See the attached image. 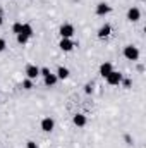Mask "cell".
I'll return each mask as SVG.
<instances>
[{
  "label": "cell",
  "instance_id": "cell-1",
  "mask_svg": "<svg viewBox=\"0 0 146 148\" xmlns=\"http://www.w3.org/2000/svg\"><path fill=\"white\" fill-rule=\"evenodd\" d=\"M122 53H124V57H126L127 60H132V62H136V60L139 59V48L134 47V45H126Z\"/></svg>",
  "mask_w": 146,
  "mask_h": 148
},
{
  "label": "cell",
  "instance_id": "cell-2",
  "mask_svg": "<svg viewBox=\"0 0 146 148\" xmlns=\"http://www.w3.org/2000/svg\"><path fill=\"white\" fill-rule=\"evenodd\" d=\"M74 33H76V29H74V26L71 23H64L60 28H59V35L60 38H72Z\"/></svg>",
  "mask_w": 146,
  "mask_h": 148
},
{
  "label": "cell",
  "instance_id": "cell-3",
  "mask_svg": "<svg viewBox=\"0 0 146 148\" xmlns=\"http://www.w3.org/2000/svg\"><path fill=\"white\" fill-rule=\"evenodd\" d=\"M40 127H41L43 133H52V131L55 129V121H53V117H43L41 122H40Z\"/></svg>",
  "mask_w": 146,
  "mask_h": 148
},
{
  "label": "cell",
  "instance_id": "cell-4",
  "mask_svg": "<svg viewBox=\"0 0 146 148\" xmlns=\"http://www.w3.org/2000/svg\"><path fill=\"white\" fill-rule=\"evenodd\" d=\"M122 77H124V74L122 73H119V71H112L105 79H107V83H108L110 86H119L120 81H122Z\"/></svg>",
  "mask_w": 146,
  "mask_h": 148
},
{
  "label": "cell",
  "instance_id": "cell-5",
  "mask_svg": "<svg viewBox=\"0 0 146 148\" xmlns=\"http://www.w3.org/2000/svg\"><path fill=\"white\" fill-rule=\"evenodd\" d=\"M24 74H26V77H28V79H33V81H35L38 76H40V67H38L36 64H28Z\"/></svg>",
  "mask_w": 146,
  "mask_h": 148
},
{
  "label": "cell",
  "instance_id": "cell-6",
  "mask_svg": "<svg viewBox=\"0 0 146 148\" xmlns=\"http://www.w3.org/2000/svg\"><path fill=\"white\" fill-rule=\"evenodd\" d=\"M141 19V10L138 7H129L127 9V21L131 23H138Z\"/></svg>",
  "mask_w": 146,
  "mask_h": 148
},
{
  "label": "cell",
  "instance_id": "cell-7",
  "mask_svg": "<svg viewBox=\"0 0 146 148\" xmlns=\"http://www.w3.org/2000/svg\"><path fill=\"white\" fill-rule=\"evenodd\" d=\"M95 12H96V16H107V14L112 12V7H110L107 2H100V3H96Z\"/></svg>",
  "mask_w": 146,
  "mask_h": 148
},
{
  "label": "cell",
  "instance_id": "cell-8",
  "mask_svg": "<svg viewBox=\"0 0 146 148\" xmlns=\"http://www.w3.org/2000/svg\"><path fill=\"white\" fill-rule=\"evenodd\" d=\"M59 47H60L62 52H72L74 47H76V43H74L71 38H62L60 43H59Z\"/></svg>",
  "mask_w": 146,
  "mask_h": 148
},
{
  "label": "cell",
  "instance_id": "cell-9",
  "mask_svg": "<svg viewBox=\"0 0 146 148\" xmlns=\"http://www.w3.org/2000/svg\"><path fill=\"white\" fill-rule=\"evenodd\" d=\"M72 122H74V126H77V127H84V126L88 124V117H86L84 114H74Z\"/></svg>",
  "mask_w": 146,
  "mask_h": 148
},
{
  "label": "cell",
  "instance_id": "cell-10",
  "mask_svg": "<svg viewBox=\"0 0 146 148\" xmlns=\"http://www.w3.org/2000/svg\"><path fill=\"white\" fill-rule=\"evenodd\" d=\"M110 33H112V26H110L108 23H105V24L96 31V36L100 38V40H105V38L110 36Z\"/></svg>",
  "mask_w": 146,
  "mask_h": 148
},
{
  "label": "cell",
  "instance_id": "cell-11",
  "mask_svg": "<svg viewBox=\"0 0 146 148\" xmlns=\"http://www.w3.org/2000/svg\"><path fill=\"white\" fill-rule=\"evenodd\" d=\"M113 71V66H112V62H103L102 66H100V76L102 77H107L110 73Z\"/></svg>",
  "mask_w": 146,
  "mask_h": 148
},
{
  "label": "cell",
  "instance_id": "cell-12",
  "mask_svg": "<svg viewBox=\"0 0 146 148\" xmlns=\"http://www.w3.org/2000/svg\"><path fill=\"white\" fill-rule=\"evenodd\" d=\"M55 76H57V79H67V77L71 76V71H69L65 66H59V69H57Z\"/></svg>",
  "mask_w": 146,
  "mask_h": 148
},
{
  "label": "cell",
  "instance_id": "cell-13",
  "mask_svg": "<svg viewBox=\"0 0 146 148\" xmlns=\"http://www.w3.org/2000/svg\"><path fill=\"white\" fill-rule=\"evenodd\" d=\"M19 35H24L26 38H31L35 35V29H33V26L31 24H28V23H24L23 24V28H21V33Z\"/></svg>",
  "mask_w": 146,
  "mask_h": 148
},
{
  "label": "cell",
  "instance_id": "cell-14",
  "mask_svg": "<svg viewBox=\"0 0 146 148\" xmlns=\"http://www.w3.org/2000/svg\"><path fill=\"white\" fill-rule=\"evenodd\" d=\"M43 81H45V86H50V88H52V86H55V84H57V81H59V79H57V76H55L53 73H50L48 76H45V77H43Z\"/></svg>",
  "mask_w": 146,
  "mask_h": 148
},
{
  "label": "cell",
  "instance_id": "cell-15",
  "mask_svg": "<svg viewBox=\"0 0 146 148\" xmlns=\"http://www.w3.org/2000/svg\"><path fill=\"white\" fill-rule=\"evenodd\" d=\"M23 88H24V90H33V88H35L33 79H28V77H26V79L23 81Z\"/></svg>",
  "mask_w": 146,
  "mask_h": 148
},
{
  "label": "cell",
  "instance_id": "cell-16",
  "mask_svg": "<svg viewBox=\"0 0 146 148\" xmlns=\"http://www.w3.org/2000/svg\"><path fill=\"white\" fill-rule=\"evenodd\" d=\"M120 84L126 88V90H129L131 86H132V79H129V77H122V81H120Z\"/></svg>",
  "mask_w": 146,
  "mask_h": 148
},
{
  "label": "cell",
  "instance_id": "cell-17",
  "mask_svg": "<svg viewBox=\"0 0 146 148\" xmlns=\"http://www.w3.org/2000/svg\"><path fill=\"white\" fill-rule=\"evenodd\" d=\"M93 91H95V84H93V83H86V84H84V93H86V95H91Z\"/></svg>",
  "mask_w": 146,
  "mask_h": 148
},
{
  "label": "cell",
  "instance_id": "cell-18",
  "mask_svg": "<svg viewBox=\"0 0 146 148\" xmlns=\"http://www.w3.org/2000/svg\"><path fill=\"white\" fill-rule=\"evenodd\" d=\"M21 28H23V23H14L12 24V33L14 35H19L21 33Z\"/></svg>",
  "mask_w": 146,
  "mask_h": 148
},
{
  "label": "cell",
  "instance_id": "cell-19",
  "mask_svg": "<svg viewBox=\"0 0 146 148\" xmlns=\"http://www.w3.org/2000/svg\"><path fill=\"white\" fill-rule=\"evenodd\" d=\"M16 38H17V43H19V45H26V43L29 41V38H26L24 35H16Z\"/></svg>",
  "mask_w": 146,
  "mask_h": 148
},
{
  "label": "cell",
  "instance_id": "cell-20",
  "mask_svg": "<svg viewBox=\"0 0 146 148\" xmlns=\"http://www.w3.org/2000/svg\"><path fill=\"white\" fill-rule=\"evenodd\" d=\"M50 73H52V71H50L48 67H41V69H40V76H43V77H45V76H48Z\"/></svg>",
  "mask_w": 146,
  "mask_h": 148
},
{
  "label": "cell",
  "instance_id": "cell-21",
  "mask_svg": "<svg viewBox=\"0 0 146 148\" xmlns=\"http://www.w3.org/2000/svg\"><path fill=\"white\" fill-rule=\"evenodd\" d=\"M5 48H7V43H5V40H3V38H0V53H2Z\"/></svg>",
  "mask_w": 146,
  "mask_h": 148
},
{
  "label": "cell",
  "instance_id": "cell-22",
  "mask_svg": "<svg viewBox=\"0 0 146 148\" xmlns=\"http://www.w3.org/2000/svg\"><path fill=\"white\" fill-rule=\"evenodd\" d=\"M26 148H40V147H38L36 143H35V141H31V140H29V141L26 143Z\"/></svg>",
  "mask_w": 146,
  "mask_h": 148
},
{
  "label": "cell",
  "instance_id": "cell-23",
  "mask_svg": "<svg viewBox=\"0 0 146 148\" xmlns=\"http://www.w3.org/2000/svg\"><path fill=\"white\" fill-rule=\"evenodd\" d=\"M124 138H126V143H127V145H132V140H131V136H129V134H126Z\"/></svg>",
  "mask_w": 146,
  "mask_h": 148
},
{
  "label": "cell",
  "instance_id": "cell-24",
  "mask_svg": "<svg viewBox=\"0 0 146 148\" xmlns=\"http://www.w3.org/2000/svg\"><path fill=\"white\" fill-rule=\"evenodd\" d=\"M138 71L143 73V71H145V66H143V64H138Z\"/></svg>",
  "mask_w": 146,
  "mask_h": 148
},
{
  "label": "cell",
  "instance_id": "cell-25",
  "mask_svg": "<svg viewBox=\"0 0 146 148\" xmlns=\"http://www.w3.org/2000/svg\"><path fill=\"white\" fill-rule=\"evenodd\" d=\"M3 24V17H2V14H0V26Z\"/></svg>",
  "mask_w": 146,
  "mask_h": 148
}]
</instances>
